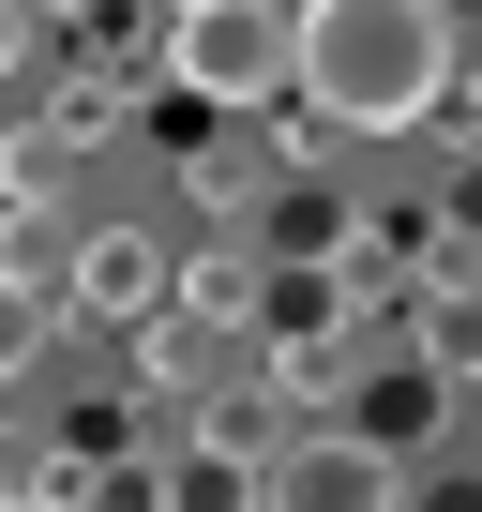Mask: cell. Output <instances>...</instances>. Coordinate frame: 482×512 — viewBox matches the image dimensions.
<instances>
[{
  "label": "cell",
  "instance_id": "1",
  "mask_svg": "<svg viewBox=\"0 0 482 512\" xmlns=\"http://www.w3.org/2000/svg\"><path fill=\"white\" fill-rule=\"evenodd\" d=\"M467 76L452 0H302L287 16V106L317 136H422Z\"/></svg>",
  "mask_w": 482,
  "mask_h": 512
},
{
  "label": "cell",
  "instance_id": "2",
  "mask_svg": "<svg viewBox=\"0 0 482 512\" xmlns=\"http://www.w3.org/2000/svg\"><path fill=\"white\" fill-rule=\"evenodd\" d=\"M166 76L196 106H287V0H166Z\"/></svg>",
  "mask_w": 482,
  "mask_h": 512
},
{
  "label": "cell",
  "instance_id": "4",
  "mask_svg": "<svg viewBox=\"0 0 482 512\" xmlns=\"http://www.w3.org/2000/svg\"><path fill=\"white\" fill-rule=\"evenodd\" d=\"M61 302L106 317V332L166 317V241H151V226H76V241H61Z\"/></svg>",
  "mask_w": 482,
  "mask_h": 512
},
{
  "label": "cell",
  "instance_id": "8",
  "mask_svg": "<svg viewBox=\"0 0 482 512\" xmlns=\"http://www.w3.org/2000/svg\"><path fill=\"white\" fill-rule=\"evenodd\" d=\"M46 317H61V302H46V287H0V377H16V362H31V347H46Z\"/></svg>",
  "mask_w": 482,
  "mask_h": 512
},
{
  "label": "cell",
  "instance_id": "5",
  "mask_svg": "<svg viewBox=\"0 0 482 512\" xmlns=\"http://www.w3.org/2000/svg\"><path fill=\"white\" fill-rule=\"evenodd\" d=\"M76 166H91L76 121H16L0 136V196H31V211H76Z\"/></svg>",
  "mask_w": 482,
  "mask_h": 512
},
{
  "label": "cell",
  "instance_id": "9",
  "mask_svg": "<svg viewBox=\"0 0 482 512\" xmlns=\"http://www.w3.org/2000/svg\"><path fill=\"white\" fill-rule=\"evenodd\" d=\"M31 61V0H0V76H16Z\"/></svg>",
  "mask_w": 482,
  "mask_h": 512
},
{
  "label": "cell",
  "instance_id": "7",
  "mask_svg": "<svg viewBox=\"0 0 482 512\" xmlns=\"http://www.w3.org/2000/svg\"><path fill=\"white\" fill-rule=\"evenodd\" d=\"M61 241H76V211L0 196V287H46V302H61Z\"/></svg>",
  "mask_w": 482,
  "mask_h": 512
},
{
  "label": "cell",
  "instance_id": "3",
  "mask_svg": "<svg viewBox=\"0 0 482 512\" xmlns=\"http://www.w3.org/2000/svg\"><path fill=\"white\" fill-rule=\"evenodd\" d=\"M257 512H407V452H377L362 422H287L257 452Z\"/></svg>",
  "mask_w": 482,
  "mask_h": 512
},
{
  "label": "cell",
  "instance_id": "6",
  "mask_svg": "<svg viewBox=\"0 0 482 512\" xmlns=\"http://www.w3.org/2000/svg\"><path fill=\"white\" fill-rule=\"evenodd\" d=\"M151 512H257V467L211 452V437H181V452H166V482H151Z\"/></svg>",
  "mask_w": 482,
  "mask_h": 512
},
{
  "label": "cell",
  "instance_id": "10",
  "mask_svg": "<svg viewBox=\"0 0 482 512\" xmlns=\"http://www.w3.org/2000/svg\"><path fill=\"white\" fill-rule=\"evenodd\" d=\"M0 512H76V497H46V482H16V497H0Z\"/></svg>",
  "mask_w": 482,
  "mask_h": 512
}]
</instances>
